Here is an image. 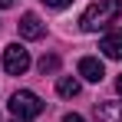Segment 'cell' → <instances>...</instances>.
I'll use <instances>...</instances> for the list:
<instances>
[{"instance_id":"1","label":"cell","mask_w":122,"mask_h":122,"mask_svg":"<svg viewBox=\"0 0 122 122\" xmlns=\"http://www.w3.org/2000/svg\"><path fill=\"white\" fill-rule=\"evenodd\" d=\"M119 13H122V0H96V3L86 7L79 26L86 30V33H96V30H102V26H109L112 20H119Z\"/></svg>"},{"instance_id":"2","label":"cell","mask_w":122,"mask_h":122,"mask_svg":"<svg viewBox=\"0 0 122 122\" xmlns=\"http://www.w3.org/2000/svg\"><path fill=\"white\" fill-rule=\"evenodd\" d=\"M7 106H10V112H13L17 119H23V122H26V119H36L43 109H46V106H43V99L36 96V92H30V89H20V92H13Z\"/></svg>"},{"instance_id":"3","label":"cell","mask_w":122,"mask_h":122,"mask_svg":"<svg viewBox=\"0 0 122 122\" xmlns=\"http://www.w3.org/2000/svg\"><path fill=\"white\" fill-rule=\"evenodd\" d=\"M3 69H7L10 76H23V73L30 69V53L23 50L20 43H10V46L3 50Z\"/></svg>"},{"instance_id":"4","label":"cell","mask_w":122,"mask_h":122,"mask_svg":"<svg viewBox=\"0 0 122 122\" xmlns=\"http://www.w3.org/2000/svg\"><path fill=\"white\" fill-rule=\"evenodd\" d=\"M43 33H46V26L40 23L36 13H23L20 17V36L23 40H43Z\"/></svg>"},{"instance_id":"5","label":"cell","mask_w":122,"mask_h":122,"mask_svg":"<svg viewBox=\"0 0 122 122\" xmlns=\"http://www.w3.org/2000/svg\"><path fill=\"white\" fill-rule=\"evenodd\" d=\"M99 50L109 56V60H122V26H119V30H109V33L102 36Z\"/></svg>"},{"instance_id":"6","label":"cell","mask_w":122,"mask_h":122,"mask_svg":"<svg viewBox=\"0 0 122 122\" xmlns=\"http://www.w3.org/2000/svg\"><path fill=\"white\" fill-rule=\"evenodd\" d=\"M79 76L89 79V82H102L106 69H102V63L96 60V56H82V60H79Z\"/></svg>"},{"instance_id":"7","label":"cell","mask_w":122,"mask_h":122,"mask_svg":"<svg viewBox=\"0 0 122 122\" xmlns=\"http://www.w3.org/2000/svg\"><path fill=\"white\" fill-rule=\"evenodd\" d=\"M96 119L99 122H122V102H99Z\"/></svg>"},{"instance_id":"8","label":"cell","mask_w":122,"mask_h":122,"mask_svg":"<svg viewBox=\"0 0 122 122\" xmlns=\"http://www.w3.org/2000/svg\"><path fill=\"white\" fill-rule=\"evenodd\" d=\"M56 92H60V96H66V99L79 96V79H76V76H63V79L56 82Z\"/></svg>"},{"instance_id":"9","label":"cell","mask_w":122,"mask_h":122,"mask_svg":"<svg viewBox=\"0 0 122 122\" xmlns=\"http://www.w3.org/2000/svg\"><path fill=\"white\" fill-rule=\"evenodd\" d=\"M56 69H60V60H56V56H43L40 60V73L43 76H46V73H56Z\"/></svg>"},{"instance_id":"10","label":"cell","mask_w":122,"mask_h":122,"mask_svg":"<svg viewBox=\"0 0 122 122\" xmlns=\"http://www.w3.org/2000/svg\"><path fill=\"white\" fill-rule=\"evenodd\" d=\"M43 3H46V7H53V10H63V7H69L73 0H43Z\"/></svg>"},{"instance_id":"11","label":"cell","mask_w":122,"mask_h":122,"mask_svg":"<svg viewBox=\"0 0 122 122\" xmlns=\"http://www.w3.org/2000/svg\"><path fill=\"white\" fill-rule=\"evenodd\" d=\"M63 122H86V119H82V116H76V112H66V116H63Z\"/></svg>"},{"instance_id":"12","label":"cell","mask_w":122,"mask_h":122,"mask_svg":"<svg viewBox=\"0 0 122 122\" xmlns=\"http://www.w3.org/2000/svg\"><path fill=\"white\" fill-rule=\"evenodd\" d=\"M10 3H13V0H0V10H7V7H10Z\"/></svg>"},{"instance_id":"13","label":"cell","mask_w":122,"mask_h":122,"mask_svg":"<svg viewBox=\"0 0 122 122\" xmlns=\"http://www.w3.org/2000/svg\"><path fill=\"white\" fill-rule=\"evenodd\" d=\"M116 89H119V92H122V76H119V79H116Z\"/></svg>"},{"instance_id":"14","label":"cell","mask_w":122,"mask_h":122,"mask_svg":"<svg viewBox=\"0 0 122 122\" xmlns=\"http://www.w3.org/2000/svg\"><path fill=\"white\" fill-rule=\"evenodd\" d=\"M13 122H23V119H13Z\"/></svg>"}]
</instances>
